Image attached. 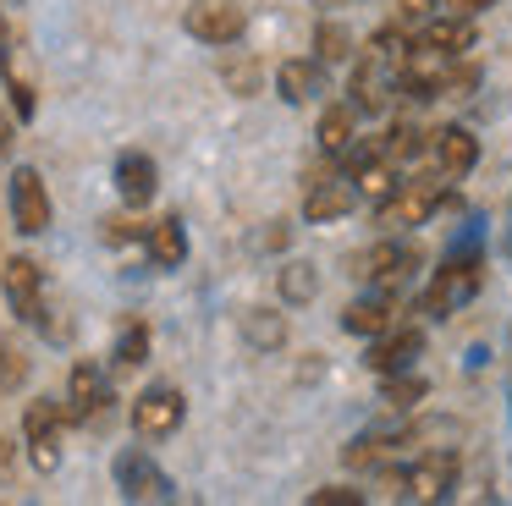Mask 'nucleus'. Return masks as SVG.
<instances>
[{
  "instance_id": "1",
  "label": "nucleus",
  "mask_w": 512,
  "mask_h": 506,
  "mask_svg": "<svg viewBox=\"0 0 512 506\" xmlns=\"http://www.w3.org/2000/svg\"><path fill=\"white\" fill-rule=\"evenodd\" d=\"M479 286H485V259H479V253H446V264L435 270V281L424 286V297H419L424 319L457 314L463 303H474Z\"/></svg>"
},
{
  "instance_id": "2",
  "label": "nucleus",
  "mask_w": 512,
  "mask_h": 506,
  "mask_svg": "<svg viewBox=\"0 0 512 506\" xmlns=\"http://www.w3.org/2000/svg\"><path fill=\"white\" fill-rule=\"evenodd\" d=\"M446 182L452 176H413V182H402L397 193L380 204V226L386 231H408V226H424L430 215H441L446 204H452V193H446Z\"/></svg>"
},
{
  "instance_id": "3",
  "label": "nucleus",
  "mask_w": 512,
  "mask_h": 506,
  "mask_svg": "<svg viewBox=\"0 0 512 506\" xmlns=\"http://www.w3.org/2000/svg\"><path fill=\"white\" fill-rule=\"evenodd\" d=\"M111 479L122 490V501H177V479L138 446H122L111 457Z\"/></svg>"
},
{
  "instance_id": "4",
  "label": "nucleus",
  "mask_w": 512,
  "mask_h": 506,
  "mask_svg": "<svg viewBox=\"0 0 512 506\" xmlns=\"http://www.w3.org/2000/svg\"><path fill=\"white\" fill-rule=\"evenodd\" d=\"M182 424H188V396L177 385L155 380L133 396V435L138 440H171Z\"/></svg>"
},
{
  "instance_id": "5",
  "label": "nucleus",
  "mask_w": 512,
  "mask_h": 506,
  "mask_svg": "<svg viewBox=\"0 0 512 506\" xmlns=\"http://www.w3.org/2000/svg\"><path fill=\"white\" fill-rule=\"evenodd\" d=\"M67 402H50V396H39V402L23 407V440H28V462H34L39 473H56L61 468V435H67Z\"/></svg>"
},
{
  "instance_id": "6",
  "label": "nucleus",
  "mask_w": 512,
  "mask_h": 506,
  "mask_svg": "<svg viewBox=\"0 0 512 506\" xmlns=\"http://www.w3.org/2000/svg\"><path fill=\"white\" fill-rule=\"evenodd\" d=\"M182 28L199 44H210V50H226V44H237L248 33V6L243 0H193L182 11Z\"/></svg>"
},
{
  "instance_id": "7",
  "label": "nucleus",
  "mask_w": 512,
  "mask_h": 506,
  "mask_svg": "<svg viewBox=\"0 0 512 506\" xmlns=\"http://www.w3.org/2000/svg\"><path fill=\"white\" fill-rule=\"evenodd\" d=\"M413 270H419V248H413V242H397V237L375 242L369 253L353 259V275L369 286H380V292H402V286L413 281Z\"/></svg>"
},
{
  "instance_id": "8",
  "label": "nucleus",
  "mask_w": 512,
  "mask_h": 506,
  "mask_svg": "<svg viewBox=\"0 0 512 506\" xmlns=\"http://www.w3.org/2000/svg\"><path fill=\"white\" fill-rule=\"evenodd\" d=\"M111 402H116L111 396V369L94 363V358L72 363V374H67V418L72 424H94V418H105Z\"/></svg>"
},
{
  "instance_id": "9",
  "label": "nucleus",
  "mask_w": 512,
  "mask_h": 506,
  "mask_svg": "<svg viewBox=\"0 0 512 506\" xmlns=\"http://www.w3.org/2000/svg\"><path fill=\"white\" fill-rule=\"evenodd\" d=\"M358 182L347 171H320V176H309V187H303V220L309 226H331V220H342V215H353L358 209Z\"/></svg>"
},
{
  "instance_id": "10",
  "label": "nucleus",
  "mask_w": 512,
  "mask_h": 506,
  "mask_svg": "<svg viewBox=\"0 0 512 506\" xmlns=\"http://www.w3.org/2000/svg\"><path fill=\"white\" fill-rule=\"evenodd\" d=\"M6 204H12V226L23 231V237H39V231H50V220H56L50 187H45V176H39L34 165H17L12 171V193H6Z\"/></svg>"
},
{
  "instance_id": "11",
  "label": "nucleus",
  "mask_w": 512,
  "mask_h": 506,
  "mask_svg": "<svg viewBox=\"0 0 512 506\" xmlns=\"http://www.w3.org/2000/svg\"><path fill=\"white\" fill-rule=\"evenodd\" d=\"M0 292H6V308H12L23 325H34L45 314V270H39L28 253H12L0 264Z\"/></svg>"
},
{
  "instance_id": "12",
  "label": "nucleus",
  "mask_w": 512,
  "mask_h": 506,
  "mask_svg": "<svg viewBox=\"0 0 512 506\" xmlns=\"http://www.w3.org/2000/svg\"><path fill=\"white\" fill-rule=\"evenodd\" d=\"M397 66H386L380 55H358V66H353V83H347V99H353V110L358 116H380V110L391 105V94H397Z\"/></svg>"
},
{
  "instance_id": "13",
  "label": "nucleus",
  "mask_w": 512,
  "mask_h": 506,
  "mask_svg": "<svg viewBox=\"0 0 512 506\" xmlns=\"http://www.w3.org/2000/svg\"><path fill=\"white\" fill-rule=\"evenodd\" d=\"M111 182H116V198H122L127 209H149V204H155V193H160V171H155V160H149L144 149H122V154H116Z\"/></svg>"
},
{
  "instance_id": "14",
  "label": "nucleus",
  "mask_w": 512,
  "mask_h": 506,
  "mask_svg": "<svg viewBox=\"0 0 512 506\" xmlns=\"http://www.w3.org/2000/svg\"><path fill=\"white\" fill-rule=\"evenodd\" d=\"M424 352V330L419 325H391L386 336H375L369 341V369L386 380V374H402V369H413V358Z\"/></svg>"
},
{
  "instance_id": "15",
  "label": "nucleus",
  "mask_w": 512,
  "mask_h": 506,
  "mask_svg": "<svg viewBox=\"0 0 512 506\" xmlns=\"http://www.w3.org/2000/svg\"><path fill=\"white\" fill-rule=\"evenodd\" d=\"M457 490V451H424L408 468V501H446Z\"/></svg>"
},
{
  "instance_id": "16",
  "label": "nucleus",
  "mask_w": 512,
  "mask_h": 506,
  "mask_svg": "<svg viewBox=\"0 0 512 506\" xmlns=\"http://www.w3.org/2000/svg\"><path fill=\"white\" fill-rule=\"evenodd\" d=\"M430 160H435V171L441 176H468L479 165V138L468 127H435L430 132Z\"/></svg>"
},
{
  "instance_id": "17",
  "label": "nucleus",
  "mask_w": 512,
  "mask_h": 506,
  "mask_svg": "<svg viewBox=\"0 0 512 506\" xmlns=\"http://www.w3.org/2000/svg\"><path fill=\"white\" fill-rule=\"evenodd\" d=\"M397 325V297L391 292H369V297H353V303L342 308V330L347 336H364V341H375V336H386V330Z\"/></svg>"
},
{
  "instance_id": "18",
  "label": "nucleus",
  "mask_w": 512,
  "mask_h": 506,
  "mask_svg": "<svg viewBox=\"0 0 512 506\" xmlns=\"http://www.w3.org/2000/svg\"><path fill=\"white\" fill-rule=\"evenodd\" d=\"M391 435H397V446H419V451H457V440H463V418L424 413V418H408V424H397Z\"/></svg>"
},
{
  "instance_id": "19",
  "label": "nucleus",
  "mask_w": 512,
  "mask_h": 506,
  "mask_svg": "<svg viewBox=\"0 0 512 506\" xmlns=\"http://www.w3.org/2000/svg\"><path fill=\"white\" fill-rule=\"evenodd\" d=\"M413 44H424V50H435V55H446V61H457V55L474 50V17H457V11H446V17H430V22H419V39H413Z\"/></svg>"
},
{
  "instance_id": "20",
  "label": "nucleus",
  "mask_w": 512,
  "mask_h": 506,
  "mask_svg": "<svg viewBox=\"0 0 512 506\" xmlns=\"http://www.w3.org/2000/svg\"><path fill=\"white\" fill-rule=\"evenodd\" d=\"M276 88L287 105H309V99L325 94V61H303V55H292V61L276 66Z\"/></svg>"
},
{
  "instance_id": "21",
  "label": "nucleus",
  "mask_w": 512,
  "mask_h": 506,
  "mask_svg": "<svg viewBox=\"0 0 512 506\" xmlns=\"http://www.w3.org/2000/svg\"><path fill=\"white\" fill-rule=\"evenodd\" d=\"M237 336L254 352H281L287 347V314H276V308H243L237 314Z\"/></svg>"
},
{
  "instance_id": "22",
  "label": "nucleus",
  "mask_w": 512,
  "mask_h": 506,
  "mask_svg": "<svg viewBox=\"0 0 512 506\" xmlns=\"http://www.w3.org/2000/svg\"><path fill=\"white\" fill-rule=\"evenodd\" d=\"M221 83L232 88L237 99H254L259 88H265V61H259L254 50H237V44H226V50H221Z\"/></svg>"
},
{
  "instance_id": "23",
  "label": "nucleus",
  "mask_w": 512,
  "mask_h": 506,
  "mask_svg": "<svg viewBox=\"0 0 512 506\" xmlns=\"http://www.w3.org/2000/svg\"><path fill=\"white\" fill-rule=\"evenodd\" d=\"M144 248H149V259H155L160 270H177V264L188 259V226H182V215H160L155 226H149Z\"/></svg>"
},
{
  "instance_id": "24",
  "label": "nucleus",
  "mask_w": 512,
  "mask_h": 506,
  "mask_svg": "<svg viewBox=\"0 0 512 506\" xmlns=\"http://www.w3.org/2000/svg\"><path fill=\"white\" fill-rule=\"evenodd\" d=\"M314 138H320L325 154H347V149H353V138H358V110H353V99H342V105H325Z\"/></svg>"
},
{
  "instance_id": "25",
  "label": "nucleus",
  "mask_w": 512,
  "mask_h": 506,
  "mask_svg": "<svg viewBox=\"0 0 512 506\" xmlns=\"http://www.w3.org/2000/svg\"><path fill=\"white\" fill-rule=\"evenodd\" d=\"M276 292H281V303H287V308L314 303V297H320V270H314L309 259H287L276 270Z\"/></svg>"
},
{
  "instance_id": "26",
  "label": "nucleus",
  "mask_w": 512,
  "mask_h": 506,
  "mask_svg": "<svg viewBox=\"0 0 512 506\" xmlns=\"http://www.w3.org/2000/svg\"><path fill=\"white\" fill-rule=\"evenodd\" d=\"M353 182H358V193H364L369 204H386V198L402 187V176H397V160H386V154H375L369 165H358V171H353Z\"/></svg>"
},
{
  "instance_id": "27",
  "label": "nucleus",
  "mask_w": 512,
  "mask_h": 506,
  "mask_svg": "<svg viewBox=\"0 0 512 506\" xmlns=\"http://www.w3.org/2000/svg\"><path fill=\"white\" fill-rule=\"evenodd\" d=\"M424 396H430V385L419 380V374H386V385H380V402L391 407V413H413V407L424 402Z\"/></svg>"
},
{
  "instance_id": "28",
  "label": "nucleus",
  "mask_w": 512,
  "mask_h": 506,
  "mask_svg": "<svg viewBox=\"0 0 512 506\" xmlns=\"http://www.w3.org/2000/svg\"><path fill=\"white\" fill-rule=\"evenodd\" d=\"M111 363L116 369H144L149 363V325H122L116 330V347H111Z\"/></svg>"
},
{
  "instance_id": "29",
  "label": "nucleus",
  "mask_w": 512,
  "mask_h": 506,
  "mask_svg": "<svg viewBox=\"0 0 512 506\" xmlns=\"http://www.w3.org/2000/svg\"><path fill=\"white\" fill-rule=\"evenodd\" d=\"M380 149H386V160H397V165H408V160H419L424 149H430V132H419L413 121H397V127L380 138Z\"/></svg>"
},
{
  "instance_id": "30",
  "label": "nucleus",
  "mask_w": 512,
  "mask_h": 506,
  "mask_svg": "<svg viewBox=\"0 0 512 506\" xmlns=\"http://www.w3.org/2000/svg\"><path fill=\"white\" fill-rule=\"evenodd\" d=\"M479 88V66L474 61H446V72H441V99H468Z\"/></svg>"
},
{
  "instance_id": "31",
  "label": "nucleus",
  "mask_w": 512,
  "mask_h": 506,
  "mask_svg": "<svg viewBox=\"0 0 512 506\" xmlns=\"http://www.w3.org/2000/svg\"><path fill=\"white\" fill-rule=\"evenodd\" d=\"M314 50H320V61H347L353 55V33L342 22H320L314 28Z\"/></svg>"
},
{
  "instance_id": "32",
  "label": "nucleus",
  "mask_w": 512,
  "mask_h": 506,
  "mask_svg": "<svg viewBox=\"0 0 512 506\" xmlns=\"http://www.w3.org/2000/svg\"><path fill=\"white\" fill-rule=\"evenodd\" d=\"M28 380V358L17 341H0V391H17Z\"/></svg>"
},
{
  "instance_id": "33",
  "label": "nucleus",
  "mask_w": 512,
  "mask_h": 506,
  "mask_svg": "<svg viewBox=\"0 0 512 506\" xmlns=\"http://www.w3.org/2000/svg\"><path fill=\"white\" fill-rule=\"evenodd\" d=\"M309 506H364V490H353V484H320V490H309Z\"/></svg>"
},
{
  "instance_id": "34",
  "label": "nucleus",
  "mask_w": 512,
  "mask_h": 506,
  "mask_svg": "<svg viewBox=\"0 0 512 506\" xmlns=\"http://www.w3.org/2000/svg\"><path fill=\"white\" fill-rule=\"evenodd\" d=\"M6 94H12V116H17V121H34V110H39L34 83H23V77H6Z\"/></svg>"
},
{
  "instance_id": "35",
  "label": "nucleus",
  "mask_w": 512,
  "mask_h": 506,
  "mask_svg": "<svg viewBox=\"0 0 512 506\" xmlns=\"http://www.w3.org/2000/svg\"><path fill=\"white\" fill-rule=\"evenodd\" d=\"M105 237H111V242H138V237H149V226L138 220V209H127V215L105 220Z\"/></svg>"
},
{
  "instance_id": "36",
  "label": "nucleus",
  "mask_w": 512,
  "mask_h": 506,
  "mask_svg": "<svg viewBox=\"0 0 512 506\" xmlns=\"http://www.w3.org/2000/svg\"><path fill=\"white\" fill-rule=\"evenodd\" d=\"M435 6H441V0H397V17L402 22H430Z\"/></svg>"
},
{
  "instance_id": "37",
  "label": "nucleus",
  "mask_w": 512,
  "mask_h": 506,
  "mask_svg": "<svg viewBox=\"0 0 512 506\" xmlns=\"http://www.w3.org/2000/svg\"><path fill=\"white\" fill-rule=\"evenodd\" d=\"M446 11H457V17H479V11H490L496 0H441Z\"/></svg>"
},
{
  "instance_id": "38",
  "label": "nucleus",
  "mask_w": 512,
  "mask_h": 506,
  "mask_svg": "<svg viewBox=\"0 0 512 506\" xmlns=\"http://www.w3.org/2000/svg\"><path fill=\"white\" fill-rule=\"evenodd\" d=\"M259 242H265V248H287V226H281V220H276V226H270V231H265V237H259Z\"/></svg>"
},
{
  "instance_id": "39",
  "label": "nucleus",
  "mask_w": 512,
  "mask_h": 506,
  "mask_svg": "<svg viewBox=\"0 0 512 506\" xmlns=\"http://www.w3.org/2000/svg\"><path fill=\"white\" fill-rule=\"evenodd\" d=\"M12 457H17V440H12V435H0V473L12 468Z\"/></svg>"
},
{
  "instance_id": "40",
  "label": "nucleus",
  "mask_w": 512,
  "mask_h": 506,
  "mask_svg": "<svg viewBox=\"0 0 512 506\" xmlns=\"http://www.w3.org/2000/svg\"><path fill=\"white\" fill-rule=\"evenodd\" d=\"M6 154H12V121L0 116V160H6Z\"/></svg>"
},
{
  "instance_id": "41",
  "label": "nucleus",
  "mask_w": 512,
  "mask_h": 506,
  "mask_svg": "<svg viewBox=\"0 0 512 506\" xmlns=\"http://www.w3.org/2000/svg\"><path fill=\"white\" fill-rule=\"evenodd\" d=\"M6 44H12V33H6V17H0V77H6Z\"/></svg>"
},
{
  "instance_id": "42",
  "label": "nucleus",
  "mask_w": 512,
  "mask_h": 506,
  "mask_svg": "<svg viewBox=\"0 0 512 506\" xmlns=\"http://www.w3.org/2000/svg\"><path fill=\"white\" fill-rule=\"evenodd\" d=\"M0 6H28V0H0Z\"/></svg>"
},
{
  "instance_id": "43",
  "label": "nucleus",
  "mask_w": 512,
  "mask_h": 506,
  "mask_svg": "<svg viewBox=\"0 0 512 506\" xmlns=\"http://www.w3.org/2000/svg\"><path fill=\"white\" fill-rule=\"evenodd\" d=\"M320 6H347V0H320Z\"/></svg>"
}]
</instances>
